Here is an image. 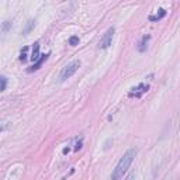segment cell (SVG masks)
<instances>
[{
    "label": "cell",
    "mask_w": 180,
    "mask_h": 180,
    "mask_svg": "<svg viewBox=\"0 0 180 180\" xmlns=\"http://www.w3.org/2000/svg\"><path fill=\"white\" fill-rule=\"evenodd\" d=\"M137 149H128L125 154L121 156V159L118 160V163H117L116 169L113 170L111 173V179L113 180H118L121 179L122 176L125 175V172H127L128 169H130V166H131V163L134 162V159H135V156H137Z\"/></svg>",
    "instance_id": "obj_1"
},
{
    "label": "cell",
    "mask_w": 180,
    "mask_h": 180,
    "mask_svg": "<svg viewBox=\"0 0 180 180\" xmlns=\"http://www.w3.org/2000/svg\"><path fill=\"white\" fill-rule=\"evenodd\" d=\"M80 68V62L79 61H73V62H70L69 65H66L64 69H62V72H61V76H59V79L61 82H65L66 79H69L70 76H73L76 73V70Z\"/></svg>",
    "instance_id": "obj_2"
},
{
    "label": "cell",
    "mask_w": 180,
    "mask_h": 180,
    "mask_svg": "<svg viewBox=\"0 0 180 180\" xmlns=\"http://www.w3.org/2000/svg\"><path fill=\"white\" fill-rule=\"evenodd\" d=\"M114 32H116V28L114 27H110L106 32H104V35L101 37V40L99 41V48L101 49H106L111 45L113 42V37H114Z\"/></svg>",
    "instance_id": "obj_3"
},
{
    "label": "cell",
    "mask_w": 180,
    "mask_h": 180,
    "mask_svg": "<svg viewBox=\"0 0 180 180\" xmlns=\"http://www.w3.org/2000/svg\"><path fill=\"white\" fill-rule=\"evenodd\" d=\"M149 90V85H145V83H139V85L137 86V87H134L130 93H128V96L130 97H135V99H139L142 94H145L146 91Z\"/></svg>",
    "instance_id": "obj_4"
},
{
    "label": "cell",
    "mask_w": 180,
    "mask_h": 180,
    "mask_svg": "<svg viewBox=\"0 0 180 180\" xmlns=\"http://www.w3.org/2000/svg\"><path fill=\"white\" fill-rule=\"evenodd\" d=\"M48 56H49V53H45V55H41V56H40V59L34 62V65H32L31 68H28V72H34V70H38V69H40V68H41V66H42V64H44V62H45V61H47V59H48Z\"/></svg>",
    "instance_id": "obj_5"
},
{
    "label": "cell",
    "mask_w": 180,
    "mask_h": 180,
    "mask_svg": "<svg viewBox=\"0 0 180 180\" xmlns=\"http://www.w3.org/2000/svg\"><path fill=\"white\" fill-rule=\"evenodd\" d=\"M40 44L35 42L34 44V47H32V53H31V61L32 62H35V61H38L40 59Z\"/></svg>",
    "instance_id": "obj_6"
},
{
    "label": "cell",
    "mask_w": 180,
    "mask_h": 180,
    "mask_svg": "<svg viewBox=\"0 0 180 180\" xmlns=\"http://www.w3.org/2000/svg\"><path fill=\"white\" fill-rule=\"evenodd\" d=\"M149 35H143L142 40H141V42H139V45H138V51L139 52H143L145 49H146V47H148V41H149Z\"/></svg>",
    "instance_id": "obj_7"
},
{
    "label": "cell",
    "mask_w": 180,
    "mask_h": 180,
    "mask_svg": "<svg viewBox=\"0 0 180 180\" xmlns=\"http://www.w3.org/2000/svg\"><path fill=\"white\" fill-rule=\"evenodd\" d=\"M165 16H166V11H165L163 9H160L156 16H151V17H149V21H159V20H160V18H163Z\"/></svg>",
    "instance_id": "obj_8"
},
{
    "label": "cell",
    "mask_w": 180,
    "mask_h": 180,
    "mask_svg": "<svg viewBox=\"0 0 180 180\" xmlns=\"http://www.w3.org/2000/svg\"><path fill=\"white\" fill-rule=\"evenodd\" d=\"M27 51H28V47H24L21 49V53H20V61L21 62H26L27 61Z\"/></svg>",
    "instance_id": "obj_9"
},
{
    "label": "cell",
    "mask_w": 180,
    "mask_h": 180,
    "mask_svg": "<svg viewBox=\"0 0 180 180\" xmlns=\"http://www.w3.org/2000/svg\"><path fill=\"white\" fill-rule=\"evenodd\" d=\"M78 44H79V37L73 35V37L69 38V45H72V47H76Z\"/></svg>",
    "instance_id": "obj_10"
},
{
    "label": "cell",
    "mask_w": 180,
    "mask_h": 180,
    "mask_svg": "<svg viewBox=\"0 0 180 180\" xmlns=\"http://www.w3.org/2000/svg\"><path fill=\"white\" fill-rule=\"evenodd\" d=\"M32 27H34V21H28V24H27V27L23 30V34L26 35V34H28V32L32 30Z\"/></svg>",
    "instance_id": "obj_11"
},
{
    "label": "cell",
    "mask_w": 180,
    "mask_h": 180,
    "mask_svg": "<svg viewBox=\"0 0 180 180\" xmlns=\"http://www.w3.org/2000/svg\"><path fill=\"white\" fill-rule=\"evenodd\" d=\"M10 27H11V23L10 21H4V23H3V26H1V31L6 34V32L10 30Z\"/></svg>",
    "instance_id": "obj_12"
},
{
    "label": "cell",
    "mask_w": 180,
    "mask_h": 180,
    "mask_svg": "<svg viewBox=\"0 0 180 180\" xmlns=\"http://www.w3.org/2000/svg\"><path fill=\"white\" fill-rule=\"evenodd\" d=\"M0 80H1V87H0V90H1V91H4V90H6V85H7V78H6V76H1V78H0Z\"/></svg>",
    "instance_id": "obj_13"
},
{
    "label": "cell",
    "mask_w": 180,
    "mask_h": 180,
    "mask_svg": "<svg viewBox=\"0 0 180 180\" xmlns=\"http://www.w3.org/2000/svg\"><path fill=\"white\" fill-rule=\"evenodd\" d=\"M80 148H82V139H80L79 142L76 143V146H75V151H79Z\"/></svg>",
    "instance_id": "obj_14"
}]
</instances>
